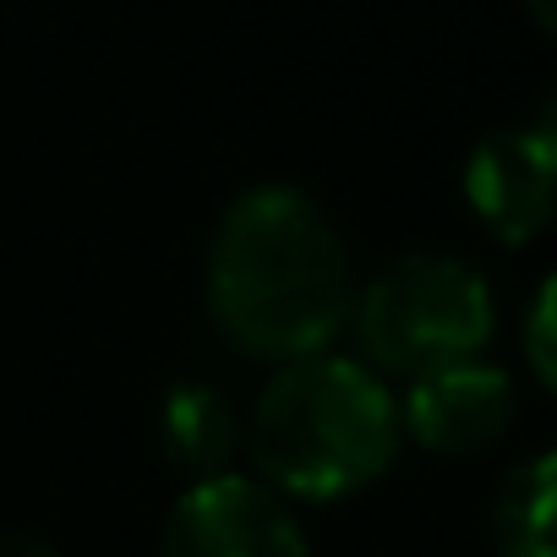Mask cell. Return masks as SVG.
<instances>
[{
	"label": "cell",
	"instance_id": "1",
	"mask_svg": "<svg viewBox=\"0 0 557 557\" xmlns=\"http://www.w3.org/2000/svg\"><path fill=\"white\" fill-rule=\"evenodd\" d=\"M208 312L219 334L262 361H307L356 312L350 257L323 213L296 186H251L208 240Z\"/></svg>",
	"mask_w": 557,
	"mask_h": 557
},
{
	"label": "cell",
	"instance_id": "2",
	"mask_svg": "<svg viewBox=\"0 0 557 557\" xmlns=\"http://www.w3.org/2000/svg\"><path fill=\"white\" fill-rule=\"evenodd\" d=\"M246 448L262 486L278 497H345L377 481L399 448V405L372 367L345 356H307L278 367L262 388Z\"/></svg>",
	"mask_w": 557,
	"mask_h": 557
},
{
	"label": "cell",
	"instance_id": "3",
	"mask_svg": "<svg viewBox=\"0 0 557 557\" xmlns=\"http://www.w3.org/2000/svg\"><path fill=\"white\" fill-rule=\"evenodd\" d=\"M492 290L486 278L443 251H410L383 268L356 301V334L383 372L426 377L454 361H475L492 339Z\"/></svg>",
	"mask_w": 557,
	"mask_h": 557
},
{
	"label": "cell",
	"instance_id": "4",
	"mask_svg": "<svg viewBox=\"0 0 557 557\" xmlns=\"http://www.w3.org/2000/svg\"><path fill=\"white\" fill-rule=\"evenodd\" d=\"M164 557H307V535L273 486L230 470L181 492L164 524Z\"/></svg>",
	"mask_w": 557,
	"mask_h": 557
},
{
	"label": "cell",
	"instance_id": "5",
	"mask_svg": "<svg viewBox=\"0 0 557 557\" xmlns=\"http://www.w3.org/2000/svg\"><path fill=\"white\" fill-rule=\"evenodd\" d=\"M399 421L432 454H475V448H486L508 432L513 383H508L503 367H486L481 356L454 361V367H437V372L410 383Z\"/></svg>",
	"mask_w": 557,
	"mask_h": 557
},
{
	"label": "cell",
	"instance_id": "6",
	"mask_svg": "<svg viewBox=\"0 0 557 557\" xmlns=\"http://www.w3.org/2000/svg\"><path fill=\"white\" fill-rule=\"evenodd\" d=\"M465 202L492 240L524 246L557 213V170L530 143V132H497L465 164Z\"/></svg>",
	"mask_w": 557,
	"mask_h": 557
},
{
	"label": "cell",
	"instance_id": "7",
	"mask_svg": "<svg viewBox=\"0 0 557 557\" xmlns=\"http://www.w3.org/2000/svg\"><path fill=\"white\" fill-rule=\"evenodd\" d=\"M159 443H164V459L197 486V481L230 475L235 454L246 448V426L219 388L175 383L159 410Z\"/></svg>",
	"mask_w": 557,
	"mask_h": 557
},
{
	"label": "cell",
	"instance_id": "8",
	"mask_svg": "<svg viewBox=\"0 0 557 557\" xmlns=\"http://www.w3.org/2000/svg\"><path fill=\"white\" fill-rule=\"evenodd\" d=\"M497 557H557V448L508 470L492 497Z\"/></svg>",
	"mask_w": 557,
	"mask_h": 557
},
{
	"label": "cell",
	"instance_id": "9",
	"mask_svg": "<svg viewBox=\"0 0 557 557\" xmlns=\"http://www.w3.org/2000/svg\"><path fill=\"white\" fill-rule=\"evenodd\" d=\"M524 356H530L535 377L557 394V273L535 290V307H530V323H524Z\"/></svg>",
	"mask_w": 557,
	"mask_h": 557
},
{
	"label": "cell",
	"instance_id": "10",
	"mask_svg": "<svg viewBox=\"0 0 557 557\" xmlns=\"http://www.w3.org/2000/svg\"><path fill=\"white\" fill-rule=\"evenodd\" d=\"M524 132H530V143L546 153V164L557 170V88L541 99V110H535V121H530Z\"/></svg>",
	"mask_w": 557,
	"mask_h": 557
},
{
	"label": "cell",
	"instance_id": "11",
	"mask_svg": "<svg viewBox=\"0 0 557 557\" xmlns=\"http://www.w3.org/2000/svg\"><path fill=\"white\" fill-rule=\"evenodd\" d=\"M0 557H61L50 541L23 535V530H0Z\"/></svg>",
	"mask_w": 557,
	"mask_h": 557
},
{
	"label": "cell",
	"instance_id": "12",
	"mask_svg": "<svg viewBox=\"0 0 557 557\" xmlns=\"http://www.w3.org/2000/svg\"><path fill=\"white\" fill-rule=\"evenodd\" d=\"M524 7H530V17H535L546 34H557V0H524Z\"/></svg>",
	"mask_w": 557,
	"mask_h": 557
}]
</instances>
